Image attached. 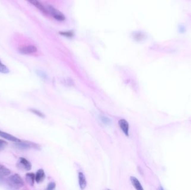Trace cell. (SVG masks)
<instances>
[{
	"label": "cell",
	"mask_w": 191,
	"mask_h": 190,
	"mask_svg": "<svg viewBox=\"0 0 191 190\" xmlns=\"http://www.w3.org/2000/svg\"><path fill=\"white\" fill-rule=\"evenodd\" d=\"M130 180L132 185L134 186V187L136 190H143V188L141 185L140 182L136 178H135V177H131Z\"/></svg>",
	"instance_id": "obj_11"
},
{
	"label": "cell",
	"mask_w": 191,
	"mask_h": 190,
	"mask_svg": "<svg viewBox=\"0 0 191 190\" xmlns=\"http://www.w3.org/2000/svg\"><path fill=\"white\" fill-rule=\"evenodd\" d=\"M46 8L48 14L50 15L54 19L59 21H63L65 20V17L64 15L62 14L61 11L56 9L54 7L51 6L50 5H48Z\"/></svg>",
	"instance_id": "obj_2"
},
{
	"label": "cell",
	"mask_w": 191,
	"mask_h": 190,
	"mask_svg": "<svg viewBox=\"0 0 191 190\" xmlns=\"http://www.w3.org/2000/svg\"><path fill=\"white\" fill-rule=\"evenodd\" d=\"M7 145V142L4 140L0 139V150L5 149Z\"/></svg>",
	"instance_id": "obj_18"
},
{
	"label": "cell",
	"mask_w": 191,
	"mask_h": 190,
	"mask_svg": "<svg viewBox=\"0 0 191 190\" xmlns=\"http://www.w3.org/2000/svg\"><path fill=\"white\" fill-rule=\"evenodd\" d=\"M9 72V69L7 68V67L3 64L1 61L0 60V73L3 74H7Z\"/></svg>",
	"instance_id": "obj_14"
},
{
	"label": "cell",
	"mask_w": 191,
	"mask_h": 190,
	"mask_svg": "<svg viewBox=\"0 0 191 190\" xmlns=\"http://www.w3.org/2000/svg\"><path fill=\"white\" fill-rule=\"evenodd\" d=\"M7 183L8 186L13 189H19L24 186L23 180L18 174H14L10 176Z\"/></svg>",
	"instance_id": "obj_1"
},
{
	"label": "cell",
	"mask_w": 191,
	"mask_h": 190,
	"mask_svg": "<svg viewBox=\"0 0 191 190\" xmlns=\"http://www.w3.org/2000/svg\"><path fill=\"white\" fill-rule=\"evenodd\" d=\"M30 111H31L32 113H33L34 114H35V115L40 116V118H43L45 117L44 114L42 113L41 111H38V110L35 109H30Z\"/></svg>",
	"instance_id": "obj_16"
},
{
	"label": "cell",
	"mask_w": 191,
	"mask_h": 190,
	"mask_svg": "<svg viewBox=\"0 0 191 190\" xmlns=\"http://www.w3.org/2000/svg\"><path fill=\"white\" fill-rule=\"evenodd\" d=\"M134 37L136 40H141L144 38V35L141 33H135L134 35Z\"/></svg>",
	"instance_id": "obj_17"
},
{
	"label": "cell",
	"mask_w": 191,
	"mask_h": 190,
	"mask_svg": "<svg viewBox=\"0 0 191 190\" xmlns=\"http://www.w3.org/2000/svg\"><path fill=\"white\" fill-rule=\"evenodd\" d=\"M35 180V175L33 173H28L26 175V180L29 184L33 186Z\"/></svg>",
	"instance_id": "obj_12"
},
{
	"label": "cell",
	"mask_w": 191,
	"mask_h": 190,
	"mask_svg": "<svg viewBox=\"0 0 191 190\" xmlns=\"http://www.w3.org/2000/svg\"><path fill=\"white\" fill-rule=\"evenodd\" d=\"M28 1L32 5H34L35 7H36L37 9L40 10L43 14L45 15H48L47 8L44 7L39 0H28Z\"/></svg>",
	"instance_id": "obj_6"
},
{
	"label": "cell",
	"mask_w": 191,
	"mask_h": 190,
	"mask_svg": "<svg viewBox=\"0 0 191 190\" xmlns=\"http://www.w3.org/2000/svg\"><path fill=\"white\" fill-rule=\"evenodd\" d=\"M59 34L61 35L67 37H72L74 36V33L72 31H61Z\"/></svg>",
	"instance_id": "obj_15"
},
{
	"label": "cell",
	"mask_w": 191,
	"mask_h": 190,
	"mask_svg": "<svg viewBox=\"0 0 191 190\" xmlns=\"http://www.w3.org/2000/svg\"><path fill=\"white\" fill-rule=\"evenodd\" d=\"M56 187V184L54 182H51L50 183L47 187V190H53Z\"/></svg>",
	"instance_id": "obj_19"
},
{
	"label": "cell",
	"mask_w": 191,
	"mask_h": 190,
	"mask_svg": "<svg viewBox=\"0 0 191 190\" xmlns=\"http://www.w3.org/2000/svg\"><path fill=\"white\" fill-rule=\"evenodd\" d=\"M101 119L103 121V122L105 123V124H109L110 123V120L105 116H102L101 118Z\"/></svg>",
	"instance_id": "obj_21"
},
{
	"label": "cell",
	"mask_w": 191,
	"mask_h": 190,
	"mask_svg": "<svg viewBox=\"0 0 191 190\" xmlns=\"http://www.w3.org/2000/svg\"><path fill=\"white\" fill-rule=\"evenodd\" d=\"M15 147L20 150H27L31 148L39 149V146L37 144L28 141H20L19 142H15Z\"/></svg>",
	"instance_id": "obj_3"
},
{
	"label": "cell",
	"mask_w": 191,
	"mask_h": 190,
	"mask_svg": "<svg viewBox=\"0 0 191 190\" xmlns=\"http://www.w3.org/2000/svg\"><path fill=\"white\" fill-rule=\"evenodd\" d=\"M17 167L20 169L25 171H30L31 170V163L28 161L26 158L20 157L17 162Z\"/></svg>",
	"instance_id": "obj_4"
},
{
	"label": "cell",
	"mask_w": 191,
	"mask_h": 190,
	"mask_svg": "<svg viewBox=\"0 0 191 190\" xmlns=\"http://www.w3.org/2000/svg\"><path fill=\"white\" fill-rule=\"evenodd\" d=\"M119 124L121 130L124 133V134L127 136H129V125L128 122L126 120L122 119L119 121Z\"/></svg>",
	"instance_id": "obj_7"
},
{
	"label": "cell",
	"mask_w": 191,
	"mask_h": 190,
	"mask_svg": "<svg viewBox=\"0 0 191 190\" xmlns=\"http://www.w3.org/2000/svg\"><path fill=\"white\" fill-rule=\"evenodd\" d=\"M19 52L23 55H30L37 51V48L33 45H29L21 47L19 49Z\"/></svg>",
	"instance_id": "obj_5"
},
{
	"label": "cell",
	"mask_w": 191,
	"mask_h": 190,
	"mask_svg": "<svg viewBox=\"0 0 191 190\" xmlns=\"http://www.w3.org/2000/svg\"><path fill=\"white\" fill-rule=\"evenodd\" d=\"M11 171L3 165H0V176L5 177L9 176Z\"/></svg>",
	"instance_id": "obj_13"
},
{
	"label": "cell",
	"mask_w": 191,
	"mask_h": 190,
	"mask_svg": "<svg viewBox=\"0 0 191 190\" xmlns=\"http://www.w3.org/2000/svg\"><path fill=\"white\" fill-rule=\"evenodd\" d=\"M37 73L38 75H39V76H40V77H41L42 78V79H45L47 78V76H46V75L44 73H42V71H37Z\"/></svg>",
	"instance_id": "obj_20"
},
{
	"label": "cell",
	"mask_w": 191,
	"mask_h": 190,
	"mask_svg": "<svg viewBox=\"0 0 191 190\" xmlns=\"http://www.w3.org/2000/svg\"><path fill=\"white\" fill-rule=\"evenodd\" d=\"M78 178H79V184L81 189H84L87 186V181L86 179V177L82 172H79L78 174Z\"/></svg>",
	"instance_id": "obj_10"
},
{
	"label": "cell",
	"mask_w": 191,
	"mask_h": 190,
	"mask_svg": "<svg viewBox=\"0 0 191 190\" xmlns=\"http://www.w3.org/2000/svg\"><path fill=\"white\" fill-rule=\"evenodd\" d=\"M3 181H4V180H3L2 177L0 176V185L3 182Z\"/></svg>",
	"instance_id": "obj_22"
},
{
	"label": "cell",
	"mask_w": 191,
	"mask_h": 190,
	"mask_svg": "<svg viewBox=\"0 0 191 190\" xmlns=\"http://www.w3.org/2000/svg\"><path fill=\"white\" fill-rule=\"evenodd\" d=\"M0 137H1L3 138L7 139L10 141L14 142H19L21 141L20 139L15 137L14 136L12 135H10L9 133H7L5 132H3L0 130Z\"/></svg>",
	"instance_id": "obj_8"
},
{
	"label": "cell",
	"mask_w": 191,
	"mask_h": 190,
	"mask_svg": "<svg viewBox=\"0 0 191 190\" xmlns=\"http://www.w3.org/2000/svg\"><path fill=\"white\" fill-rule=\"evenodd\" d=\"M45 178V175L44 170L40 169L37 171L35 175V181L37 183H40L44 181Z\"/></svg>",
	"instance_id": "obj_9"
}]
</instances>
